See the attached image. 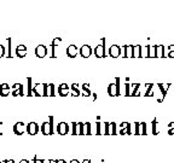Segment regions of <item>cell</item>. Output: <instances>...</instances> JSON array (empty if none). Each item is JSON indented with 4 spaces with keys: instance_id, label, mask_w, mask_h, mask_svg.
<instances>
[{
    "instance_id": "cell-50",
    "label": "cell",
    "mask_w": 174,
    "mask_h": 163,
    "mask_svg": "<svg viewBox=\"0 0 174 163\" xmlns=\"http://www.w3.org/2000/svg\"><path fill=\"white\" fill-rule=\"evenodd\" d=\"M169 128H174V122H169V123H168V129H169Z\"/></svg>"
},
{
    "instance_id": "cell-20",
    "label": "cell",
    "mask_w": 174,
    "mask_h": 163,
    "mask_svg": "<svg viewBox=\"0 0 174 163\" xmlns=\"http://www.w3.org/2000/svg\"><path fill=\"white\" fill-rule=\"evenodd\" d=\"M84 97H91L92 96V92L90 88V85L88 84H84L82 85V93H81Z\"/></svg>"
},
{
    "instance_id": "cell-10",
    "label": "cell",
    "mask_w": 174,
    "mask_h": 163,
    "mask_svg": "<svg viewBox=\"0 0 174 163\" xmlns=\"http://www.w3.org/2000/svg\"><path fill=\"white\" fill-rule=\"evenodd\" d=\"M169 88H171V84H166V85L158 84V90H160V92H161V100H160V103L163 102L165 97H166L167 92H168V90H169Z\"/></svg>"
},
{
    "instance_id": "cell-53",
    "label": "cell",
    "mask_w": 174,
    "mask_h": 163,
    "mask_svg": "<svg viewBox=\"0 0 174 163\" xmlns=\"http://www.w3.org/2000/svg\"><path fill=\"white\" fill-rule=\"evenodd\" d=\"M56 163H67V162H65L64 160H57V161H56Z\"/></svg>"
},
{
    "instance_id": "cell-45",
    "label": "cell",
    "mask_w": 174,
    "mask_h": 163,
    "mask_svg": "<svg viewBox=\"0 0 174 163\" xmlns=\"http://www.w3.org/2000/svg\"><path fill=\"white\" fill-rule=\"evenodd\" d=\"M33 162H34V163H42V162H41V160H39L36 156H34V157H33Z\"/></svg>"
},
{
    "instance_id": "cell-48",
    "label": "cell",
    "mask_w": 174,
    "mask_h": 163,
    "mask_svg": "<svg viewBox=\"0 0 174 163\" xmlns=\"http://www.w3.org/2000/svg\"><path fill=\"white\" fill-rule=\"evenodd\" d=\"M167 57H169V58H173L174 57V51H171V52H168V56Z\"/></svg>"
},
{
    "instance_id": "cell-21",
    "label": "cell",
    "mask_w": 174,
    "mask_h": 163,
    "mask_svg": "<svg viewBox=\"0 0 174 163\" xmlns=\"http://www.w3.org/2000/svg\"><path fill=\"white\" fill-rule=\"evenodd\" d=\"M145 97H154L155 96V92H154V85L152 84H149L146 90H145Z\"/></svg>"
},
{
    "instance_id": "cell-49",
    "label": "cell",
    "mask_w": 174,
    "mask_h": 163,
    "mask_svg": "<svg viewBox=\"0 0 174 163\" xmlns=\"http://www.w3.org/2000/svg\"><path fill=\"white\" fill-rule=\"evenodd\" d=\"M91 98H92V100H96V99H97V93H92Z\"/></svg>"
},
{
    "instance_id": "cell-22",
    "label": "cell",
    "mask_w": 174,
    "mask_h": 163,
    "mask_svg": "<svg viewBox=\"0 0 174 163\" xmlns=\"http://www.w3.org/2000/svg\"><path fill=\"white\" fill-rule=\"evenodd\" d=\"M32 82H33L32 77H28V79H27V84H28V92H27V96H28V97H32V96H33V85H32Z\"/></svg>"
},
{
    "instance_id": "cell-9",
    "label": "cell",
    "mask_w": 174,
    "mask_h": 163,
    "mask_svg": "<svg viewBox=\"0 0 174 163\" xmlns=\"http://www.w3.org/2000/svg\"><path fill=\"white\" fill-rule=\"evenodd\" d=\"M109 56L110 57H113V58H117L121 56V47L117 45H113V46H110V48H109Z\"/></svg>"
},
{
    "instance_id": "cell-27",
    "label": "cell",
    "mask_w": 174,
    "mask_h": 163,
    "mask_svg": "<svg viewBox=\"0 0 174 163\" xmlns=\"http://www.w3.org/2000/svg\"><path fill=\"white\" fill-rule=\"evenodd\" d=\"M157 57H165V46L157 45Z\"/></svg>"
},
{
    "instance_id": "cell-47",
    "label": "cell",
    "mask_w": 174,
    "mask_h": 163,
    "mask_svg": "<svg viewBox=\"0 0 174 163\" xmlns=\"http://www.w3.org/2000/svg\"><path fill=\"white\" fill-rule=\"evenodd\" d=\"M168 134H169V135L174 134V128H169V129H168Z\"/></svg>"
},
{
    "instance_id": "cell-40",
    "label": "cell",
    "mask_w": 174,
    "mask_h": 163,
    "mask_svg": "<svg viewBox=\"0 0 174 163\" xmlns=\"http://www.w3.org/2000/svg\"><path fill=\"white\" fill-rule=\"evenodd\" d=\"M51 58H56V47L51 45Z\"/></svg>"
},
{
    "instance_id": "cell-6",
    "label": "cell",
    "mask_w": 174,
    "mask_h": 163,
    "mask_svg": "<svg viewBox=\"0 0 174 163\" xmlns=\"http://www.w3.org/2000/svg\"><path fill=\"white\" fill-rule=\"evenodd\" d=\"M56 131L59 133L61 135H65L69 132V126H68V123H65V122H59L56 127Z\"/></svg>"
},
{
    "instance_id": "cell-39",
    "label": "cell",
    "mask_w": 174,
    "mask_h": 163,
    "mask_svg": "<svg viewBox=\"0 0 174 163\" xmlns=\"http://www.w3.org/2000/svg\"><path fill=\"white\" fill-rule=\"evenodd\" d=\"M126 96H131V84H126Z\"/></svg>"
},
{
    "instance_id": "cell-16",
    "label": "cell",
    "mask_w": 174,
    "mask_h": 163,
    "mask_svg": "<svg viewBox=\"0 0 174 163\" xmlns=\"http://www.w3.org/2000/svg\"><path fill=\"white\" fill-rule=\"evenodd\" d=\"M131 96L133 97L140 96V84H131Z\"/></svg>"
},
{
    "instance_id": "cell-3",
    "label": "cell",
    "mask_w": 174,
    "mask_h": 163,
    "mask_svg": "<svg viewBox=\"0 0 174 163\" xmlns=\"http://www.w3.org/2000/svg\"><path fill=\"white\" fill-rule=\"evenodd\" d=\"M27 131V125L23 123V122H17L13 126V132L16 135H22L23 133Z\"/></svg>"
},
{
    "instance_id": "cell-42",
    "label": "cell",
    "mask_w": 174,
    "mask_h": 163,
    "mask_svg": "<svg viewBox=\"0 0 174 163\" xmlns=\"http://www.w3.org/2000/svg\"><path fill=\"white\" fill-rule=\"evenodd\" d=\"M0 90H10V85H9V84H3V85H0Z\"/></svg>"
},
{
    "instance_id": "cell-37",
    "label": "cell",
    "mask_w": 174,
    "mask_h": 163,
    "mask_svg": "<svg viewBox=\"0 0 174 163\" xmlns=\"http://www.w3.org/2000/svg\"><path fill=\"white\" fill-rule=\"evenodd\" d=\"M49 123H50V128H51V134H53L55 129H53V117H52V116L49 119Z\"/></svg>"
},
{
    "instance_id": "cell-41",
    "label": "cell",
    "mask_w": 174,
    "mask_h": 163,
    "mask_svg": "<svg viewBox=\"0 0 174 163\" xmlns=\"http://www.w3.org/2000/svg\"><path fill=\"white\" fill-rule=\"evenodd\" d=\"M58 88H59V90H69L70 87H69L67 84H61L59 86H58Z\"/></svg>"
},
{
    "instance_id": "cell-30",
    "label": "cell",
    "mask_w": 174,
    "mask_h": 163,
    "mask_svg": "<svg viewBox=\"0 0 174 163\" xmlns=\"http://www.w3.org/2000/svg\"><path fill=\"white\" fill-rule=\"evenodd\" d=\"M58 93H59L61 97H67L68 94H70V88L69 90H59L58 88Z\"/></svg>"
},
{
    "instance_id": "cell-55",
    "label": "cell",
    "mask_w": 174,
    "mask_h": 163,
    "mask_svg": "<svg viewBox=\"0 0 174 163\" xmlns=\"http://www.w3.org/2000/svg\"><path fill=\"white\" fill-rule=\"evenodd\" d=\"M18 163H30V162H29L28 160H22V161H20Z\"/></svg>"
},
{
    "instance_id": "cell-19",
    "label": "cell",
    "mask_w": 174,
    "mask_h": 163,
    "mask_svg": "<svg viewBox=\"0 0 174 163\" xmlns=\"http://www.w3.org/2000/svg\"><path fill=\"white\" fill-rule=\"evenodd\" d=\"M143 46L142 45H136L134 46V52H133V57H138L140 58L143 57Z\"/></svg>"
},
{
    "instance_id": "cell-14",
    "label": "cell",
    "mask_w": 174,
    "mask_h": 163,
    "mask_svg": "<svg viewBox=\"0 0 174 163\" xmlns=\"http://www.w3.org/2000/svg\"><path fill=\"white\" fill-rule=\"evenodd\" d=\"M133 52H134V46H133V45H126V46H123V57L125 58L133 57Z\"/></svg>"
},
{
    "instance_id": "cell-5",
    "label": "cell",
    "mask_w": 174,
    "mask_h": 163,
    "mask_svg": "<svg viewBox=\"0 0 174 163\" xmlns=\"http://www.w3.org/2000/svg\"><path fill=\"white\" fill-rule=\"evenodd\" d=\"M92 47L90 45H84V46H81V48L79 51V53L81 57H84V58H88L91 55H92Z\"/></svg>"
},
{
    "instance_id": "cell-46",
    "label": "cell",
    "mask_w": 174,
    "mask_h": 163,
    "mask_svg": "<svg viewBox=\"0 0 174 163\" xmlns=\"http://www.w3.org/2000/svg\"><path fill=\"white\" fill-rule=\"evenodd\" d=\"M70 90H79V85L78 84H73L71 87H70Z\"/></svg>"
},
{
    "instance_id": "cell-24",
    "label": "cell",
    "mask_w": 174,
    "mask_h": 163,
    "mask_svg": "<svg viewBox=\"0 0 174 163\" xmlns=\"http://www.w3.org/2000/svg\"><path fill=\"white\" fill-rule=\"evenodd\" d=\"M103 134H111V132H110V122H103Z\"/></svg>"
},
{
    "instance_id": "cell-26",
    "label": "cell",
    "mask_w": 174,
    "mask_h": 163,
    "mask_svg": "<svg viewBox=\"0 0 174 163\" xmlns=\"http://www.w3.org/2000/svg\"><path fill=\"white\" fill-rule=\"evenodd\" d=\"M71 134H74V135L79 134V123H76V122H73L71 123Z\"/></svg>"
},
{
    "instance_id": "cell-11",
    "label": "cell",
    "mask_w": 174,
    "mask_h": 163,
    "mask_svg": "<svg viewBox=\"0 0 174 163\" xmlns=\"http://www.w3.org/2000/svg\"><path fill=\"white\" fill-rule=\"evenodd\" d=\"M79 51H80V50H78V46H75V45H69L68 47H67V56L70 57V58H75V57L78 56Z\"/></svg>"
},
{
    "instance_id": "cell-2",
    "label": "cell",
    "mask_w": 174,
    "mask_h": 163,
    "mask_svg": "<svg viewBox=\"0 0 174 163\" xmlns=\"http://www.w3.org/2000/svg\"><path fill=\"white\" fill-rule=\"evenodd\" d=\"M91 133H92V131H91L90 122H87V123H79V134L80 135H84V134L90 135Z\"/></svg>"
},
{
    "instance_id": "cell-38",
    "label": "cell",
    "mask_w": 174,
    "mask_h": 163,
    "mask_svg": "<svg viewBox=\"0 0 174 163\" xmlns=\"http://www.w3.org/2000/svg\"><path fill=\"white\" fill-rule=\"evenodd\" d=\"M5 53H6V50H5V46L0 45V58L4 57V56H5Z\"/></svg>"
},
{
    "instance_id": "cell-32",
    "label": "cell",
    "mask_w": 174,
    "mask_h": 163,
    "mask_svg": "<svg viewBox=\"0 0 174 163\" xmlns=\"http://www.w3.org/2000/svg\"><path fill=\"white\" fill-rule=\"evenodd\" d=\"M49 90H50V96H51V97H55V96H56V94H55L56 86H55L53 84H50V85H49Z\"/></svg>"
},
{
    "instance_id": "cell-35",
    "label": "cell",
    "mask_w": 174,
    "mask_h": 163,
    "mask_svg": "<svg viewBox=\"0 0 174 163\" xmlns=\"http://www.w3.org/2000/svg\"><path fill=\"white\" fill-rule=\"evenodd\" d=\"M70 96L79 97V96H81V92H80V90H70Z\"/></svg>"
},
{
    "instance_id": "cell-44",
    "label": "cell",
    "mask_w": 174,
    "mask_h": 163,
    "mask_svg": "<svg viewBox=\"0 0 174 163\" xmlns=\"http://www.w3.org/2000/svg\"><path fill=\"white\" fill-rule=\"evenodd\" d=\"M119 134H121V135H123V134H127V128H122V129H120Z\"/></svg>"
},
{
    "instance_id": "cell-33",
    "label": "cell",
    "mask_w": 174,
    "mask_h": 163,
    "mask_svg": "<svg viewBox=\"0 0 174 163\" xmlns=\"http://www.w3.org/2000/svg\"><path fill=\"white\" fill-rule=\"evenodd\" d=\"M110 132H111V134H116V123L115 122H110Z\"/></svg>"
},
{
    "instance_id": "cell-51",
    "label": "cell",
    "mask_w": 174,
    "mask_h": 163,
    "mask_svg": "<svg viewBox=\"0 0 174 163\" xmlns=\"http://www.w3.org/2000/svg\"><path fill=\"white\" fill-rule=\"evenodd\" d=\"M171 51H174V45L168 46V52H171Z\"/></svg>"
},
{
    "instance_id": "cell-54",
    "label": "cell",
    "mask_w": 174,
    "mask_h": 163,
    "mask_svg": "<svg viewBox=\"0 0 174 163\" xmlns=\"http://www.w3.org/2000/svg\"><path fill=\"white\" fill-rule=\"evenodd\" d=\"M69 163H81V162H80V161H78V160H71Z\"/></svg>"
},
{
    "instance_id": "cell-1",
    "label": "cell",
    "mask_w": 174,
    "mask_h": 163,
    "mask_svg": "<svg viewBox=\"0 0 174 163\" xmlns=\"http://www.w3.org/2000/svg\"><path fill=\"white\" fill-rule=\"evenodd\" d=\"M93 53L97 58H104L105 57V38L102 39V44L97 45L94 47Z\"/></svg>"
},
{
    "instance_id": "cell-56",
    "label": "cell",
    "mask_w": 174,
    "mask_h": 163,
    "mask_svg": "<svg viewBox=\"0 0 174 163\" xmlns=\"http://www.w3.org/2000/svg\"><path fill=\"white\" fill-rule=\"evenodd\" d=\"M42 163H51V160H41Z\"/></svg>"
},
{
    "instance_id": "cell-36",
    "label": "cell",
    "mask_w": 174,
    "mask_h": 163,
    "mask_svg": "<svg viewBox=\"0 0 174 163\" xmlns=\"http://www.w3.org/2000/svg\"><path fill=\"white\" fill-rule=\"evenodd\" d=\"M44 97H47L50 96V92H49V85L47 84H44Z\"/></svg>"
},
{
    "instance_id": "cell-13",
    "label": "cell",
    "mask_w": 174,
    "mask_h": 163,
    "mask_svg": "<svg viewBox=\"0 0 174 163\" xmlns=\"http://www.w3.org/2000/svg\"><path fill=\"white\" fill-rule=\"evenodd\" d=\"M44 94V84H36L33 87V96L40 97Z\"/></svg>"
},
{
    "instance_id": "cell-58",
    "label": "cell",
    "mask_w": 174,
    "mask_h": 163,
    "mask_svg": "<svg viewBox=\"0 0 174 163\" xmlns=\"http://www.w3.org/2000/svg\"><path fill=\"white\" fill-rule=\"evenodd\" d=\"M0 163H1V162H0Z\"/></svg>"
},
{
    "instance_id": "cell-8",
    "label": "cell",
    "mask_w": 174,
    "mask_h": 163,
    "mask_svg": "<svg viewBox=\"0 0 174 163\" xmlns=\"http://www.w3.org/2000/svg\"><path fill=\"white\" fill-rule=\"evenodd\" d=\"M39 132V126L36 122H30V123L27 125V133L30 135H35Z\"/></svg>"
},
{
    "instance_id": "cell-12",
    "label": "cell",
    "mask_w": 174,
    "mask_h": 163,
    "mask_svg": "<svg viewBox=\"0 0 174 163\" xmlns=\"http://www.w3.org/2000/svg\"><path fill=\"white\" fill-rule=\"evenodd\" d=\"M146 57H157V46H145Z\"/></svg>"
},
{
    "instance_id": "cell-4",
    "label": "cell",
    "mask_w": 174,
    "mask_h": 163,
    "mask_svg": "<svg viewBox=\"0 0 174 163\" xmlns=\"http://www.w3.org/2000/svg\"><path fill=\"white\" fill-rule=\"evenodd\" d=\"M134 133L136 134H146V123L144 122H136L134 123Z\"/></svg>"
},
{
    "instance_id": "cell-28",
    "label": "cell",
    "mask_w": 174,
    "mask_h": 163,
    "mask_svg": "<svg viewBox=\"0 0 174 163\" xmlns=\"http://www.w3.org/2000/svg\"><path fill=\"white\" fill-rule=\"evenodd\" d=\"M96 127H97V131H96L97 134H103V122L97 121Z\"/></svg>"
},
{
    "instance_id": "cell-25",
    "label": "cell",
    "mask_w": 174,
    "mask_h": 163,
    "mask_svg": "<svg viewBox=\"0 0 174 163\" xmlns=\"http://www.w3.org/2000/svg\"><path fill=\"white\" fill-rule=\"evenodd\" d=\"M11 93H12L13 97H17V96H23L24 94V91H23V85L21 84V87L20 90H16V91H11Z\"/></svg>"
},
{
    "instance_id": "cell-7",
    "label": "cell",
    "mask_w": 174,
    "mask_h": 163,
    "mask_svg": "<svg viewBox=\"0 0 174 163\" xmlns=\"http://www.w3.org/2000/svg\"><path fill=\"white\" fill-rule=\"evenodd\" d=\"M47 52H49V50L45 45H39L35 48V56L39 57V58H44L46 55H47Z\"/></svg>"
},
{
    "instance_id": "cell-43",
    "label": "cell",
    "mask_w": 174,
    "mask_h": 163,
    "mask_svg": "<svg viewBox=\"0 0 174 163\" xmlns=\"http://www.w3.org/2000/svg\"><path fill=\"white\" fill-rule=\"evenodd\" d=\"M127 134H132V126H131V123L127 125Z\"/></svg>"
},
{
    "instance_id": "cell-29",
    "label": "cell",
    "mask_w": 174,
    "mask_h": 163,
    "mask_svg": "<svg viewBox=\"0 0 174 163\" xmlns=\"http://www.w3.org/2000/svg\"><path fill=\"white\" fill-rule=\"evenodd\" d=\"M6 42H7V58H11V57H12V56H11V38H7L6 39Z\"/></svg>"
},
{
    "instance_id": "cell-34",
    "label": "cell",
    "mask_w": 174,
    "mask_h": 163,
    "mask_svg": "<svg viewBox=\"0 0 174 163\" xmlns=\"http://www.w3.org/2000/svg\"><path fill=\"white\" fill-rule=\"evenodd\" d=\"M11 92V88L10 90H0V96L1 97H7Z\"/></svg>"
},
{
    "instance_id": "cell-17",
    "label": "cell",
    "mask_w": 174,
    "mask_h": 163,
    "mask_svg": "<svg viewBox=\"0 0 174 163\" xmlns=\"http://www.w3.org/2000/svg\"><path fill=\"white\" fill-rule=\"evenodd\" d=\"M108 94L110 96V97H117V96H120V93L117 92V87H116V84H110L109 86H108Z\"/></svg>"
},
{
    "instance_id": "cell-31",
    "label": "cell",
    "mask_w": 174,
    "mask_h": 163,
    "mask_svg": "<svg viewBox=\"0 0 174 163\" xmlns=\"http://www.w3.org/2000/svg\"><path fill=\"white\" fill-rule=\"evenodd\" d=\"M61 42H62V38H59V36H58V38H55L53 40H52L51 45H52V46H55V47H57V46L59 45Z\"/></svg>"
},
{
    "instance_id": "cell-57",
    "label": "cell",
    "mask_w": 174,
    "mask_h": 163,
    "mask_svg": "<svg viewBox=\"0 0 174 163\" xmlns=\"http://www.w3.org/2000/svg\"><path fill=\"white\" fill-rule=\"evenodd\" d=\"M81 163H91V161H90V160H84Z\"/></svg>"
},
{
    "instance_id": "cell-18",
    "label": "cell",
    "mask_w": 174,
    "mask_h": 163,
    "mask_svg": "<svg viewBox=\"0 0 174 163\" xmlns=\"http://www.w3.org/2000/svg\"><path fill=\"white\" fill-rule=\"evenodd\" d=\"M41 133L44 135H51V128H50V123L47 122H44L41 125Z\"/></svg>"
},
{
    "instance_id": "cell-15",
    "label": "cell",
    "mask_w": 174,
    "mask_h": 163,
    "mask_svg": "<svg viewBox=\"0 0 174 163\" xmlns=\"http://www.w3.org/2000/svg\"><path fill=\"white\" fill-rule=\"evenodd\" d=\"M16 56L20 57V58H23L27 56V46L26 45H18L16 47Z\"/></svg>"
},
{
    "instance_id": "cell-52",
    "label": "cell",
    "mask_w": 174,
    "mask_h": 163,
    "mask_svg": "<svg viewBox=\"0 0 174 163\" xmlns=\"http://www.w3.org/2000/svg\"><path fill=\"white\" fill-rule=\"evenodd\" d=\"M4 163H15V161L13 160H5Z\"/></svg>"
},
{
    "instance_id": "cell-23",
    "label": "cell",
    "mask_w": 174,
    "mask_h": 163,
    "mask_svg": "<svg viewBox=\"0 0 174 163\" xmlns=\"http://www.w3.org/2000/svg\"><path fill=\"white\" fill-rule=\"evenodd\" d=\"M158 133H160V131H158V121H157V119H155L152 121V134L157 135Z\"/></svg>"
}]
</instances>
